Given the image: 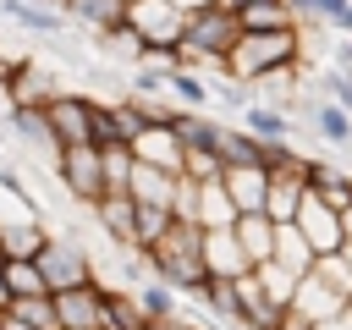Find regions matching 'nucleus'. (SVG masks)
Here are the masks:
<instances>
[{"label": "nucleus", "instance_id": "nucleus-1", "mask_svg": "<svg viewBox=\"0 0 352 330\" xmlns=\"http://www.w3.org/2000/svg\"><path fill=\"white\" fill-rule=\"evenodd\" d=\"M143 258H148L154 280H165V286L182 292V297H198V286L209 280V264H204V226L176 220V226H170Z\"/></svg>", "mask_w": 352, "mask_h": 330}, {"label": "nucleus", "instance_id": "nucleus-2", "mask_svg": "<svg viewBox=\"0 0 352 330\" xmlns=\"http://www.w3.org/2000/svg\"><path fill=\"white\" fill-rule=\"evenodd\" d=\"M242 44V16L226 11V6H204V11H187V33L176 44V60L182 66H226V55Z\"/></svg>", "mask_w": 352, "mask_h": 330}, {"label": "nucleus", "instance_id": "nucleus-3", "mask_svg": "<svg viewBox=\"0 0 352 330\" xmlns=\"http://www.w3.org/2000/svg\"><path fill=\"white\" fill-rule=\"evenodd\" d=\"M280 66H302V28H286V33H242V44L226 55V77L231 82H258Z\"/></svg>", "mask_w": 352, "mask_h": 330}, {"label": "nucleus", "instance_id": "nucleus-4", "mask_svg": "<svg viewBox=\"0 0 352 330\" xmlns=\"http://www.w3.org/2000/svg\"><path fill=\"white\" fill-rule=\"evenodd\" d=\"M126 28L143 38V50L148 55H176V44H182V33H187V11L176 6V0H132L126 6Z\"/></svg>", "mask_w": 352, "mask_h": 330}, {"label": "nucleus", "instance_id": "nucleus-5", "mask_svg": "<svg viewBox=\"0 0 352 330\" xmlns=\"http://www.w3.org/2000/svg\"><path fill=\"white\" fill-rule=\"evenodd\" d=\"M33 264H38L44 286H50V297H60V292H77V286H94V280H99V275H94L88 248H82V242H66V236H55Z\"/></svg>", "mask_w": 352, "mask_h": 330}, {"label": "nucleus", "instance_id": "nucleus-6", "mask_svg": "<svg viewBox=\"0 0 352 330\" xmlns=\"http://www.w3.org/2000/svg\"><path fill=\"white\" fill-rule=\"evenodd\" d=\"M55 182L77 198V204H99L110 187H104V154L94 148V143H77V148H60V160H55Z\"/></svg>", "mask_w": 352, "mask_h": 330}, {"label": "nucleus", "instance_id": "nucleus-7", "mask_svg": "<svg viewBox=\"0 0 352 330\" xmlns=\"http://www.w3.org/2000/svg\"><path fill=\"white\" fill-rule=\"evenodd\" d=\"M132 154H138V165H154V170H165V176H182V170H187V143H182V132L170 126V116H154V121L132 138Z\"/></svg>", "mask_w": 352, "mask_h": 330}, {"label": "nucleus", "instance_id": "nucleus-8", "mask_svg": "<svg viewBox=\"0 0 352 330\" xmlns=\"http://www.w3.org/2000/svg\"><path fill=\"white\" fill-rule=\"evenodd\" d=\"M44 116H50L55 143H60V148H77V143H94L99 99H88V94H60V99H50V104H44Z\"/></svg>", "mask_w": 352, "mask_h": 330}, {"label": "nucleus", "instance_id": "nucleus-9", "mask_svg": "<svg viewBox=\"0 0 352 330\" xmlns=\"http://www.w3.org/2000/svg\"><path fill=\"white\" fill-rule=\"evenodd\" d=\"M302 236H308V248L324 258V253H341L346 248V226H341V209H330L314 187H308V198H302V209H297V220H292Z\"/></svg>", "mask_w": 352, "mask_h": 330}, {"label": "nucleus", "instance_id": "nucleus-10", "mask_svg": "<svg viewBox=\"0 0 352 330\" xmlns=\"http://www.w3.org/2000/svg\"><path fill=\"white\" fill-rule=\"evenodd\" d=\"M6 132H11L22 148L44 154V160H50V170H55L60 143H55V132H50V116H44V110H33V104H11V110H6Z\"/></svg>", "mask_w": 352, "mask_h": 330}, {"label": "nucleus", "instance_id": "nucleus-11", "mask_svg": "<svg viewBox=\"0 0 352 330\" xmlns=\"http://www.w3.org/2000/svg\"><path fill=\"white\" fill-rule=\"evenodd\" d=\"M292 314L302 319V324H324V319H336V314H346V297L314 270V275H302L297 280V297H292Z\"/></svg>", "mask_w": 352, "mask_h": 330}, {"label": "nucleus", "instance_id": "nucleus-12", "mask_svg": "<svg viewBox=\"0 0 352 330\" xmlns=\"http://www.w3.org/2000/svg\"><path fill=\"white\" fill-rule=\"evenodd\" d=\"M302 198H308V160H302L297 170H270L264 214H270L275 226H292V220H297V209H302Z\"/></svg>", "mask_w": 352, "mask_h": 330}, {"label": "nucleus", "instance_id": "nucleus-13", "mask_svg": "<svg viewBox=\"0 0 352 330\" xmlns=\"http://www.w3.org/2000/svg\"><path fill=\"white\" fill-rule=\"evenodd\" d=\"M297 116H308V126H314L330 148H352V116H346L336 99H324V94H302V99H297Z\"/></svg>", "mask_w": 352, "mask_h": 330}, {"label": "nucleus", "instance_id": "nucleus-14", "mask_svg": "<svg viewBox=\"0 0 352 330\" xmlns=\"http://www.w3.org/2000/svg\"><path fill=\"white\" fill-rule=\"evenodd\" d=\"M55 314H60V330H104V280L77 286V292H60L55 297Z\"/></svg>", "mask_w": 352, "mask_h": 330}, {"label": "nucleus", "instance_id": "nucleus-15", "mask_svg": "<svg viewBox=\"0 0 352 330\" xmlns=\"http://www.w3.org/2000/svg\"><path fill=\"white\" fill-rule=\"evenodd\" d=\"M0 22L33 38H60L66 33V11L60 6H28V0H0Z\"/></svg>", "mask_w": 352, "mask_h": 330}, {"label": "nucleus", "instance_id": "nucleus-16", "mask_svg": "<svg viewBox=\"0 0 352 330\" xmlns=\"http://www.w3.org/2000/svg\"><path fill=\"white\" fill-rule=\"evenodd\" d=\"M6 94H11V104H33V110H44V104H50V99H60L66 88H60L50 72H38V66L22 55V60L11 66V77H6Z\"/></svg>", "mask_w": 352, "mask_h": 330}, {"label": "nucleus", "instance_id": "nucleus-17", "mask_svg": "<svg viewBox=\"0 0 352 330\" xmlns=\"http://www.w3.org/2000/svg\"><path fill=\"white\" fill-rule=\"evenodd\" d=\"M94 220H99V231H104L110 242L138 248V204H132V192H104V198L94 204Z\"/></svg>", "mask_w": 352, "mask_h": 330}, {"label": "nucleus", "instance_id": "nucleus-18", "mask_svg": "<svg viewBox=\"0 0 352 330\" xmlns=\"http://www.w3.org/2000/svg\"><path fill=\"white\" fill-rule=\"evenodd\" d=\"M204 264H209V275H220V280H242V275H253V264H248L236 231H204Z\"/></svg>", "mask_w": 352, "mask_h": 330}, {"label": "nucleus", "instance_id": "nucleus-19", "mask_svg": "<svg viewBox=\"0 0 352 330\" xmlns=\"http://www.w3.org/2000/svg\"><path fill=\"white\" fill-rule=\"evenodd\" d=\"M66 22L82 28L88 38H104L126 22V0H66Z\"/></svg>", "mask_w": 352, "mask_h": 330}, {"label": "nucleus", "instance_id": "nucleus-20", "mask_svg": "<svg viewBox=\"0 0 352 330\" xmlns=\"http://www.w3.org/2000/svg\"><path fill=\"white\" fill-rule=\"evenodd\" d=\"M220 182H226V192H231L236 214H264V198H270V170H258V165H236V170H226Z\"/></svg>", "mask_w": 352, "mask_h": 330}, {"label": "nucleus", "instance_id": "nucleus-21", "mask_svg": "<svg viewBox=\"0 0 352 330\" xmlns=\"http://www.w3.org/2000/svg\"><path fill=\"white\" fill-rule=\"evenodd\" d=\"M176 182H182V176H165V170H154V165H138V170H132V204H138V209H170V214H176Z\"/></svg>", "mask_w": 352, "mask_h": 330}, {"label": "nucleus", "instance_id": "nucleus-22", "mask_svg": "<svg viewBox=\"0 0 352 330\" xmlns=\"http://www.w3.org/2000/svg\"><path fill=\"white\" fill-rule=\"evenodd\" d=\"M0 242H6V258H38L55 236L38 226V214H22V220H0Z\"/></svg>", "mask_w": 352, "mask_h": 330}, {"label": "nucleus", "instance_id": "nucleus-23", "mask_svg": "<svg viewBox=\"0 0 352 330\" xmlns=\"http://www.w3.org/2000/svg\"><path fill=\"white\" fill-rule=\"evenodd\" d=\"M270 264H280L286 275H297V280H302V275H314L319 253L308 248V236H302L297 226H275V258H270Z\"/></svg>", "mask_w": 352, "mask_h": 330}, {"label": "nucleus", "instance_id": "nucleus-24", "mask_svg": "<svg viewBox=\"0 0 352 330\" xmlns=\"http://www.w3.org/2000/svg\"><path fill=\"white\" fill-rule=\"evenodd\" d=\"M236 220H242V214H236L226 182H198V226H204V231H231Z\"/></svg>", "mask_w": 352, "mask_h": 330}, {"label": "nucleus", "instance_id": "nucleus-25", "mask_svg": "<svg viewBox=\"0 0 352 330\" xmlns=\"http://www.w3.org/2000/svg\"><path fill=\"white\" fill-rule=\"evenodd\" d=\"M231 231H236V242H242V253H248L253 270L275 258V220H270V214H242Z\"/></svg>", "mask_w": 352, "mask_h": 330}, {"label": "nucleus", "instance_id": "nucleus-26", "mask_svg": "<svg viewBox=\"0 0 352 330\" xmlns=\"http://www.w3.org/2000/svg\"><path fill=\"white\" fill-rule=\"evenodd\" d=\"M236 126H242V132H253L258 143H292V116H286V110H275V104H258V99L242 110V121H236Z\"/></svg>", "mask_w": 352, "mask_h": 330}, {"label": "nucleus", "instance_id": "nucleus-27", "mask_svg": "<svg viewBox=\"0 0 352 330\" xmlns=\"http://www.w3.org/2000/svg\"><path fill=\"white\" fill-rule=\"evenodd\" d=\"M236 16H242V33H286V28H297V16H292L286 0H253Z\"/></svg>", "mask_w": 352, "mask_h": 330}, {"label": "nucleus", "instance_id": "nucleus-28", "mask_svg": "<svg viewBox=\"0 0 352 330\" xmlns=\"http://www.w3.org/2000/svg\"><path fill=\"white\" fill-rule=\"evenodd\" d=\"M198 302L220 319V324H242V297H236V280H220V275H209L204 286H198Z\"/></svg>", "mask_w": 352, "mask_h": 330}, {"label": "nucleus", "instance_id": "nucleus-29", "mask_svg": "<svg viewBox=\"0 0 352 330\" xmlns=\"http://www.w3.org/2000/svg\"><path fill=\"white\" fill-rule=\"evenodd\" d=\"M132 297H138V308H143L148 324H165V319L182 314V292H170L165 280H143V286H132Z\"/></svg>", "mask_w": 352, "mask_h": 330}, {"label": "nucleus", "instance_id": "nucleus-30", "mask_svg": "<svg viewBox=\"0 0 352 330\" xmlns=\"http://www.w3.org/2000/svg\"><path fill=\"white\" fill-rule=\"evenodd\" d=\"M308 187H314V192H319L330 209H352V176H346V170L308 160Z\"/></svg>", "mask_w": 352, "mask_h": 330}, {"label": "nucleus", "instance_id": "nucleus-31", "mask_svg": "<svg viewBox=\"0 0 352 330\" xmlns=\"http://www.w3.org/2000/svg\"><path fill=\"white\" fill-rule=\"evenodd\" d=\"M165 88H170V94L182 99V110H192V116H204V110H209V99H214V88H209L192 66H176V72L165 77Z\"/></svg>", "mask_w": 352, "mask_h": 330}, {"label": "nucleus", "instance_id": "nucleus-32", "mask_svg": "<svg viewBox=\"0 0 352 330\" xmlns=\"http://www.w3.org/2000/svg\"><path fill=\"white\" fill-rule=\"evenodd\" d=\"M143 324H148V319H143L138 297H132V292L104 286V330H143Z\"/></svg>", "mask_w": 352, "mask_h": 330}, {"label": "nucleus", "instance_id": "nucleus-33", "mask_svg": "<svg viewBox=\"0 0 352 330\" xmlns=\"http://www.w3.org/2000/svg\"><path fill=\"white\" fill-rule=\"evenodd\" d=\"M99 154H104V187H110V192H132L138 154H132L126 143H110V148H99Z\"/></svg>", "mask_w": 352, "mask_h": 330}, {"label": "nucleus", "instance_id": "nucleus-34", "mask_svg": "<svg viewBox=\"0 0 352 330\" xmlns=\"http://www.w3.org/2000/svg\"><path fill=\"white\" fill-rule=\"evenodd\" d=\"M6 286H11V302L16 297H50V286H44L33 258H6Z\"/></svg>", "mask_w": 352, "mask_h": 330}, {"label": "nucleus", "instance_id": "nucleus-35", "mask_svg": "<svg viewBox=\"0 0 352 330\" xmlns=\"http://www.w3.org/2000/svg\"><path fill=\"white\" fill-rule=\"evenodd\" d=\"M6 314H11V319H22V324H33V330H60L55 297H16V302H11Z\"/></svg>", "mask_w": 352, "mask_h": 330}, {"label": "nucleus", "instance_id": "nucleus-36", "mask_svg": "<svg viewBox=\"0 0 352 330\" xmlns=\"http://www.w3.org/2000/svg\"><path fill=\"white\" fill-rule=\"evenodd\" d=\"M94 44H99L110 60H126V66H143V55H148V50H143V38H138L126 22H121L116 33H104V38H94Z\"/></svg>", "mask_w": 352, "mask_h": 330}, {"label": "nucleus", "instance_id": "nucleus-37", "mask_svg": "<svg viewBox=\"0 0 352 330\" xmlns=\"http://www.w3.org/2000/svg\"><path fill=\"white\" fill-rule=\"evenodd\" d=\"M253 275H258V286H264V297H275L280 308H292V297H297V275H286L280 264H258Z\"/></svg>", "mask_w": 352, "mask_h": 330}, {"label": "nucleus", "instance_id": "nucleus-38", "mask_svg": "<svg viewBox=\"0 0 352 330\" xmlns=\"http://www.w3.org/2000/svg\"><path fill=\"white\" fill-rule=\"evenodd\" d=\"M314 82H319V94H324V99H336V104L352 116V72H336V66H330V72H324V77H314Z\"/></svg>", "mask_w": 352, "mask_h": 330}, {"label": "nucleus", "instance_id": "nucleus-39", "mask_svg": "<svg viewBox=\"0 0 352 330\" xmlns=\"http://www.w3.org/2000/svg\"><path fill=\"white\" fill-rule=\"evenodd\" d=\"M314 270H319V275H324V280H330V286H336V292L352 302V270H346V258H341V253H324Z\"/></svg>", "mask_w": 352, "mask_h": 330}, {"label": "nucleus", "instance_id": "nucleus-40", "mask_svg": "<svg viewBox=\"0 0 352 330\" xmlns=\"http://www.w3.org/2000/svg\"><path fill=\"white\" fill-rule=\"evenodd\" d=\"M0 192H11L16 204H22V214H38V198H33V187L11 170V165H0Z\"/></svg>", "mask_w": 352, "mask_h": 330}, {"label": "nucleus", "instance_id": "nucleus-41", "mask_svg": "<svg viewBox=\"0 0 352 330\" xmlns=\"http://www.w3.org/2000/svg\"><path fill=\"white\" fill-rule=\"evenodd\" d=\"M330 66L352 72V33H330Z\"/></svg>", "mask_w": 352, "mask_h": 330}, {"label": "nucleus", "instance_id": "nucleus-42", "mask_svg": "<svg viewBox=\"0 0 352 330\" xmlns=\"http://www.w3.org/2000/svg\"><path fill=\"white\" fill-rule=\"evenodd\" d=\"M286 6H292L297 28H324V16H319V0H286Z\"/></svg>", "mask_w": 352, "mask_h": 330}, {"label": "nucleus", "instance_id": "nucleus-43", "mask_svg": "<svg viewBox=\"0 0 352 330\" xmlns=\"http://www.w3.org/2000/svg\"><path fill=\"white\" fill-rule=\"evenodd\" d=\"M314 330H352V308H346V314H336V319H324V324H314Z\"/></svg>", "mask_w": 352, "mask_h": 330}, {"label": "nucleus", "instance_id": "nucleus-44", "mask_svg": "<svg viewBox=\"0 0 352 330\" xmlns=\"http://www.w3.org/2000/svg\"><path fill=\"white\" fill-rule=\"evenodd\" d=\"M11 308V286H6V264H0V314Z\"/></svg>", "mask_w": 352, "mask_h": 330}, {"label": "nucleus", "instance_id": "nucleus-45", "mask_svg": "<svg viewBox=\"0 0 352 330\" xmlns=\"http://www.w3.org/2000/svg\"><path fill=\"white\" fill-rule=\"evenodd\" d=\"M182 11H204V6H220V0H176Z\"/></svg>", "mask_w": 352, "mask_h": 330}, {"label": "nucleus", "instance_id": "nucleus-46", "mask_svg": "<svg viewBox=\"0 0 352 330\" xmlns=\"http://www.w3.org/2000/svg\"><path fill=\"white\" fill-rule=\"evenodd\" d=\"M341 226H346V242H352V209H341Z\"/></svg>", "mask_w": 352, "mask_h": 330}, {"label": "nucleus", "instance_id": "nucleus-47", "mask_svg": "<svg viewBox=\"0 0 352 330\" xmlns=\"http://www.w3.org/2000/svg\"><path fill=\"white\" fill-rule=\"evenodd\" d=\"M220 6H226V11H242V6H253V0H220Z\"/></svg>", "mask_w": 352, "mask_h": 330}, {"label": "nucleus", "instance_id": "nucleus-48", "mask_svg": "<svg viewBox=\"0 0 352 330\" xmlns=\"http://www.w3.org/2000/svg\"><path fill=\"white\" fill-rule=\"evenodd\" d=\"M28 6H60V11H66V0H28Z\"/></svg>", "mask_w": 352, "mask_h": 330}, {"label": "nucleus", "instance_id": "nucleus-49", "mask_svg": "<svg viewBox=\"0 0 352 330\" xmlns=\"http://www.w3.org/2000/svg\"><path fill=\"white\" fill-rule=\"evenodd\" d=\"M341 258H346V270H352V242H346V248H341Z\"/></svg>", "mask_w": 352, "mask_h": 330}, {"label": "nucleus", "instance_id": "nucleus-50", "mask_svg": "<svg viewBox=\"0 0 352 330\" xmlns=\"http://www.w3.org/2000/svg\"><path fill=\"white\" fill-rule=\"evenodd\" d=\"M336 33H352V11H346V22H341V28H336Z\"/></svg>", "mask_w": 352, "mask_h": 330}, {"label": "nucleus", "instance_id": "nucleus-51", "mask_svg": "<svg viewBox=\"0 0 352 330\" xmlns=\"http://www.w3.org/2000/svg\"><path fill=\"white\" fill-rule=\"evenodd\" d=\"M0 264H6V242H0Z\"/></svg>", "mask_w": 352, "mask_h": 330}, {"label": "nucleus", "instance_id": "nucleus-52", "mask_svg": "<svg viewBox=\"0 0 352 330\" xmlns=\"http://www.w3.org/2000/svg\"><path fill=\"white\" fill-rule=\"evenodd\" d=\"M0 330H6V314H0Z\"/></svg>", "mask_w": 352, "mask_h": 330}, {"label": "nucleus", "instance_id": "nucleus-53", "mask_svg": "<svg viewBox=\"0 0 352 330\" xmlns=\"http://www.w3.org/2000/svg\"><path fill=\"white\" fill-rule=\"evenodd\" d=\"M143 330H160V324H143Z\"/></svg>", "mask_w": 352, "mask_h": 330}, {"label": "nucleus", "instance_id": "nucleus-54", "mask_svg": "<svg viewBox=\"0 0 352 330\" xmlns=\"http://www.w3.org/2000/svg\"><path fill=\"white\" fill-rule=\"evenodd\" d=\"M126 6H132V0H126Z\"/></svg>", "mask_w": 352, "mask_h": 330}, {"label": "nucleus", "instance_id": "nucleus-55", "mask_svg": "<svg viewBox=\"0 0 352 330\" xmlns=\"http://www.w3.org/2000/svg\"><path fill=\"white\" fill-rule=\"evenodd\" d=\"M346 308H352V302H346Z\"/></svg>", "mask_w": 352, "mask_h": 330}]
</instances>
